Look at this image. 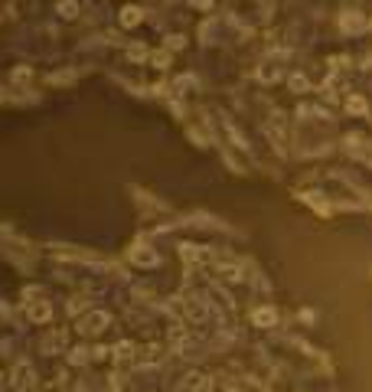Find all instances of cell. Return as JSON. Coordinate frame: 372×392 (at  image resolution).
Segmentation results:
<instances>
[{
    "label": "cell",
    "instance_id": "cell-1",
    "mask_svg": "<svg viewBox=\"0 0 372 392\" xmlns=\"http://www.w3.org/2000/svg\"><path fill=\"white\" fill-rule=\"evenodd\" d=\"M121 23L124 26H137L140 23V10L137 7H124L121 10Z\"/></svg>",
    "mask_w": 372,
    "mask_h": 392
},
{
    "label": "cell",
    "instance_id": "cell-2",
    "mask_svg": "<svg viewBox=\"0 0 372 392\" xmlns=\"http://www.w3.org/2000/svg\"><path fill=\"white\" fill-rule=\"evenodd\" d=\"M59 13H62V16H75V13H78V3H72V0H62V3H59Z\"/></svg>",
    "mask_w": 372,
    "mask_h": 392
},
{
    "label": "cell",
    "instance_id": "cell-3",
    "mask_svg": "<svg viewBox=\"0 0 372 392\" xmlns=\"http://www.w3.org/2000/svg\"><path fill=\"white\" fill-rule=\"evenodd\" d=\"M255 324H274V311H268V307H264V311H258L255 314Z\"/></svg>",
    "mask_w": 372,
    "mask_h": 392
},
{
    "label": "cell",
    "instance_id": "cell-4",
    "mask_svg": "<svg viewBox=\"0 0 372 392\" xmlns=\"http://www.w3.org/2000/svg\"><path fill=\"white\" fill-rule=\"evenodd\" d=\"M346 108H349V111H366V98H349Z\"/></svg>",
    "mask_w": 372,
    "mask_h": 392
},
{
    "label": "cell",
    "instance_id": "cell-5",
    "mask_svg": "<svg viewBox=\"0 0 372 392\" xmlns=\"http://www.w3.org/2000/svg\"><path fill=\"white\" fill-rule=\"evenodd\" d=\"M291 88L304 92V88H307V78H304V75H291Z\"/></svg>",
    "mask_w": 372,
    "mask_h": 392
},
{
    "label": "cell",
    "instance_id": "cell-6",
    "mask_svg": "<svg viewBox=\"0 0 372 392\" xmlns=\"http://www.w3.org/2000/svg\"><path fill=\"white\" fill-rule=\"evenodd\" d=\"M127 56H131V59H144V46H131Z\"/></svg>",
    "mask_w": 372,
    "mask_h": 392
}]
</instances>
